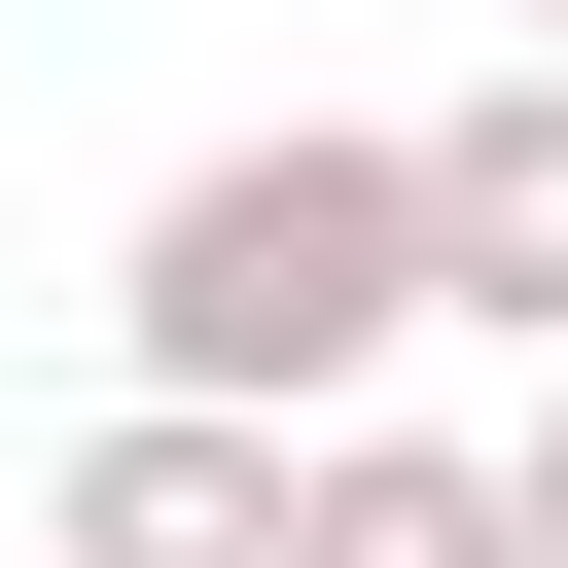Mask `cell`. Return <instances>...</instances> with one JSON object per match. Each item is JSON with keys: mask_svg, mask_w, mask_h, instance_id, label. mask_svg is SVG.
Returning a JSON list of instances; mask_svg holds the SVG:
<instances>
[{"mask_svg": "<svg viewBox=\"0 0 568 568\" xmlns=\"http://www.w3.org/2000/svg\"><path fill=\"white\" fill-rule=\"evenodd\" d=\"M426 320H462V284H426V142H355V106L178 142V178H142V248H106V355H142V390H248V426L390 390Z\"/></svg>", "mask_w": 568, "mask_h": 568, "instance_id": "obj_1", "label": "cell"}, {"mask_svg": "<svg viewBox=\"0 0 568 568\" xmlns=\"http://www.w3.org/2000/svg\"><path fill=\"white\" fill-rule=\"evenodd\" d=\"M284 462H320V426H248V390H106V426L36 462V532H71V568H284Z\"/></svg>", "mask_w": 568, "mask_h": 568, "instance_id": "obj_2", "label": "cell"}, {"mask_svg": "<svg viewBox=\"0 0 568 568\" xmlns=\"http://www.w3.org/2000/svg\"><path fill=\"white\" fill-rule=\"evenodd\" d=\"M426 284L497 355H568V36H497V106H426Z\"/></svg>", "mask_w": 568, "mask_h": 568, "instance_id": "obj_3", "label": "cell"}, {"mask_svg": "<svg viewBox=\"0 0 568 568\" xmlns=\"http://www.w3.org/2000/svg\"><path fill=\"white\" fill-rule=\"evenodd\" d=\"M284 568H532V532H497V462H462V426L320 390V462H284Z\"/></svg>", "mask_w": 568, "mask_h": 568, "instance_id": "obj_4", "label": "cell"}, {"mask_svg": "<svg viewBox=\"0 0 568 568\" xmlns=\"http://www.w3.org/2000/svg\"><path fill=\"white\" fill-rule=\"evenodd\" d=\"M497 532H532V568H568V390H532V426H497Z\"/></svg>", "mask_w": 568, "mask_h": 568, "instance_id": "obj_5", "label": "cell"}, {"mask_svg": "<svg viewBox=\"0 0 568 568\" xmlns=\"http://www.w3.org/2000/svg\"><path fill=\"white\" fill-rule=\"evenodd\" d=\"M497 36H568V0H497Z\"/></svg>", "mask_w": 568, "mask_h": 568, "instance_id": "obj_6", "label": "cell"}, {"mask_svg": "<svg viewBox=\"0 0 568 568\" xmlns=\"http://www.w3.org/2000/svg\"><path fill=\"white\" fill-rule=\"evenodd\" d=\"M36 568H71V532H36Z\"/></svg>", "mask_w": 568, "mask_h": 568, "instance_id": "obj_7", "label": "cell"}]
</instances>
